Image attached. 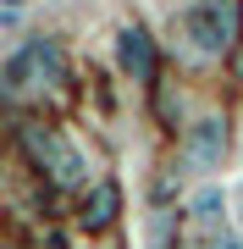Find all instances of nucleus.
I'll return each instance as SVG.
<instances>
[{"label": "nucleus", "mask_w": 243, "mask_h": 249, "mask_svg": "<svg viewBox=\"0 0 243 249\" xmlns=\"http://www.w3.org/2000/svg\"><path fill=\"white\" fill-rule=\"evenodd\" d=\"M188 249H243V227H221V232H194Z\"/></svg>", "instance_id": "1a4fd4ad"}, {"label": "nucleus", "mask_w": 243, "mask_h": 249, "mask_svg": "<svg viewBox=\"0 0 243 249\" xmlns=\"http://www.w3.org/2000/svg\"><path fill=\"white\" fill-rule=\"evenodd\" d=\"M116 211H122V188L111 178H94L89 194H83V227H111Z\"/></svg>", "instance_id": "0eeeda50"}, {"label": "nucleus", "mask_w": 243, "mask_h": 249, "mask_svg": "<svg viewBox=\"0 0 243 249\" xmlns=\"http://www.w3.org/2000/svg\"><path fill=\"white\" fill-rule=\"evenodd\" d=\"M0 78H6V94H33V89H50V83H61V78H66V50L55 45V39L33 34V39H22V45L6 55Z\"/></svg>", "instance_id": "7ed1b4c3"}, {"label": "nucleus", "mask_w": 243, "mask_h": 249, "mask_svg": "<svg viewBox=\"0 0 243 249\" xmlns=\"http://www.w3.org/2000/svg\"><path fill=\"white\" fill-rule=\"evenodd\" d=\"M232 216H238V227H243V178L232 183Z\"/></svg>", "instance_id": "9d476101"}, {"label": "nucleus", "mask_w": 243, "mask_h": 249, "mask_svg": "<svg viewBox=\"0 0 243 249\" xmlns=\"http://www.w3.org/2000/svg\"><path fill=\"white\" fill-rule=\"evenodd\" d=\"M238 72H243V50H238Z\"/></svg>", "instance_id": "f8f14e48"}, {"label": "nucleus", "mask_w": 243, "mask_h": 249, "mask_svg": "<svg viewBox=\"0 0 243 249\" xmlns=\"http://www.w3.org/2000/svg\"><path fill=\"white\" fill-rule=\"evenodd\" d=\"M17 139H22L28 160H33L39 172H50L55 183H66V188H78V183H94V178H89V155H83L72 139H61L55 127L22 122V127H17Z\"/></svg>", "instance_id": "20e7f679"}, {"label": "nucleus", "mask_w": 243, "mask_h": 249, "mask_svg": "<svg viewBox=\"0 0 243 249\" xmlns=\"http://www.w3.org/2000/svg\"><path fill=\"white\" fill-rule=\"evenodd\" d=\"M182 216H188L194 232H221L232 227V183H194L188 194H182Z\"/></svg>", "instance_id": "39448f33"}, {"label": "nucleus", "mask_w": 243, "mask_h": 249, "mask_svg": "<svg viewBox=\"0 0 243 249\" xmlns=\"http://www.w3.org/2000/svg\"><path fill=\"white\" fill-rule=\"evenodd\" d=\"M0 6H6V22H11V17H17V11L28 6V0H0Z\"/></svg>", "instance_id": "9b49d317"}, {"label": "nucleus", "mask_w": 243, "mask_h": 249, "mask_svg": "<svg viewBox=\"0 0 243 249\" xmlns=\"http://www.w3.org/2000/svg\"><path fill=\"white\" fill-rule=\"evenodd\" d=\"M177 34L194 55H227L243 34V11L238 0H188L177 17Z\"/></svg>", "instance_id": "f257e3e1"}, {"label": "nucleus", "mask_w": 243, "mask_h": 249, "mask_svg": "<svg viewBox=\"0 0 243 249\" xmlns=\"http://www.w3.org/2000/svg\"><path fill=\"white\" fill-rule=\"evenodd\" d=\"M116 67L133 83H149L155 72H161V50H155L149 28H138V22H122L116 28Z\"/></svg>", "instance_id": "423d86ee"}, {"label": "nucleus", "mask_w": 243, "mask_h": 249, "mask_svg": "<svg viewBox=\"0 0 243 249\" xmlns=\"http://www.w3.org/2000/svg\"><path fill=\"white\" fill-rule=\"evenodd\" d=\"M227 155H232V122H227L221 111H205V116H194V122L182 127L177 160L199 183H216V172L227 166Z\"/></svg>", "instance_id": "f03ea898"}, {"label": "nucleus", "mask_w": 243, "mask_h": 249, "mask_svg": "<svg viewBox=\"0 0 243 249\" xmlns=\"http://www.w3.org/2000/svg\"><path fill=\"white\" fill-rule=\"evenodd\" d=\"M182 227H188V216H182V205L177 211H149L144 216V249H177L182 244Z\"/></svg>", "instance_id": "6e6552de"}]
</instances>
